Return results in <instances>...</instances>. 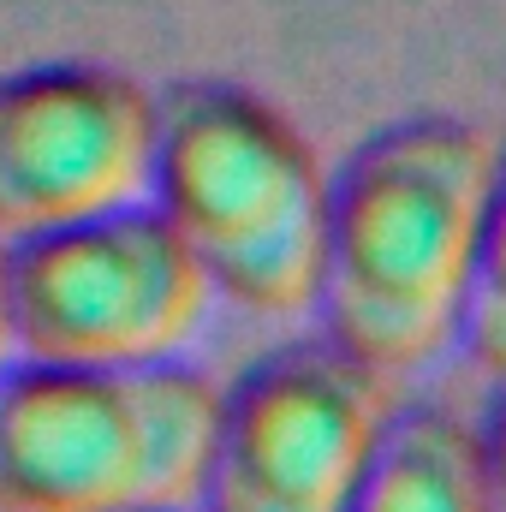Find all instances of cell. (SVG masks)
<instances>
[{
  "instance_id": "8992f818",
  "label": "cell",
  "mask_w": 506,
  "mask_h": 512,
  "mask_svg": "<svg viewBox=\"0 0 506 512\" xmlns=\"http://www.w3.org/2000/svg\"><path fill=\"white\" fill-rule=\"evenodd\" d=\"M155 102L108 66L0 78V239H36L149 203Z\"/></svg>"
},
{
  "instance_id": "30bf717a",
  "label": "cell",
  "mask_w": 506,
  "mask_h": 512,
  "mask_svg": "<svg viewBox=\"0 0 506 512\" xmlns=\"http://www.w3.org/2000/svg\"><path fill=\"white\" fill-rule=\"evenodd\" d=\"M18 364V340H12V298H6V245H0V376Z\"/></svg>"
},
{
  "instance_id": "3957f363",
  "label": "cell",
  "mask_w": 506,
  "mask_h": 512,
  "mask_svg": "<svg viewBox=\"0 0 506 512\" xmlns=\"http://www.w3.org/2000/svg\"><path fill=\"white\" fill-rule=\"evenodd\" d=\"M149 203L191 245L221 298L292 322L316 310L328 251V179L274 108L227 84L155 102Z\"/></svg>"
},
{
  "instance_id": "ba28073f",
  "label": "cell",
  "mask_w": 506,
  "mask_h": 512,
  "mask_svg": "<svg viewBox=\"0 0 506 512\" xmlns=\"http://www.w3.org/2000/svg\"><path fill=\"white\" fill-rule=\"evenodd\" d=\"M459 340L471 346V358L489 376L506 382V155L495 161V185H489V209H483V233H477V268H471Z\"/></svg>"
},
{
  "instance_id": "5b68a950",
  "label": "cell",
  "mask_w": 506,
  "mask_h": 512,
  "mask_svg": "<svg viewBox=\"0 0 506 512\" xmlns=\"http://www.w3.org/2000/svg\"><path fill=\"white\" fill-rule=\"evenodd\" d=\"M381 429V370L340 340L286 346L221 393L197 512H352Z\"/></svg>"
},
{
  "instance_id": "9c48e42d",
  "label": "cell",
  "mask_w": 506,
  "mask_h": 512,
  "mask_svg": "<svg viewBox=\"0 0 506 512\" xmlns=\"http://www.w3.org/2000/svg\"><path fill=\"white\" fill-rule=\"evenodd\" d=\"M477 459H483V501H489V512H506V399L495 405L489 429L477 435Z\"/></svg>"
},
{
  "instance_id": "7a4b0ae2",
  "label": "cell",
  "mask_w": 506,
  "mask_h": 512,
  "mask_svg": "<svg viewBox=\"0 0 506 512\" xmlns=\"http://www.w3.org/2000/svg\"><path fill=\"white\" fill-rule=\"evenodd\" d=\"M221 387L185 364H12L0 512H197Z\"/></svg>"
},
{
  "instance_id": "52a82bcc",
  "label": "cell",
  "mask_w": 506,
  "mask_h": 512,
  "mask_svg": "<svg viewBox=\"0 0 506 512\" xmlns=\"http://www.w3.org/2000/svg\"><path fill=\"white\" fill-rule=\"evenodd\" d=\"M352 512H489L477 435L435 405L387 417Z\"/></svg>"
},
{
  "instance_id": "6da1fadb",
  "label": "cell",
  "mask_w": 506,
  "mask_h": 512,
  "mask_svg": "<svg viewBox=\"0 0 506 512\" xmlns=\"http://www.w3.org/2000/svg\"><path fill=\"white\" fill-rule=\"evenodd\" d=\"M501 149L459 120H411L364 143L328 191V340L370 370H417L459 340Z\"/></svg>"
},
{
  "instance_id": "277c9868",
  "label": "cell",
  "mask_w": 506,
  "mask_h": 512,
  "mask_svg": "<svg viewBox=\"0 0 506 512\" xmlns=\"http://www.w3.org/2000/svg\"><path fill=\"white\" fill-rule=\"evenodd\" d=\"M12 340L24 364H179L209 316L215 280L155 203L6 245Z\"/></svg>"
}]
</instances>
